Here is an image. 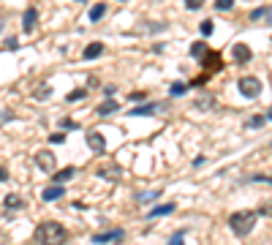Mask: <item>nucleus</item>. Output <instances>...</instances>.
<instances>
[{
    "instance_id": "nucleus-1",
    "label": "nucleus",
    "mask_w": 272,
    "mask_h": 245,
    "mask_svg": "<svg viewBox=\"0 0 272 245\" xmlns=\"http://www.w3.org/2000/svg\"><path fill=\"white\" fill-rule=\"evenodd\" d=\"M35 237L44 245H63L68 240V231H66V226H60L57 221H44V224H38V229H35Z\"/></svg>"
},
{
    "instance_id": "nucleus-2",
    "label": "nucleus",
    "mask_w": 272,
    "mask_h": 245,
    "mask_svg": "<svg viewBox=\"0 0 272 245\" xmlns=\"http://www.w3.org/2000/svg\"><path fill=\"white\" fill-rule=\"evenodd\" d=\"M256 221H258V212L239 210V212H234V215L229 218V226H231V231H234L237 237H248V234L256 229Z\"/></svg>"
},
{
    "instance_id": "nucleus-3",
    "label": "nucleus",
    "mask_w": 272,
    "mask_h": 245,
    "mask_svg": "<svg viewBox=\"0 0 272 245\" xmlns=\"http://www.w3.org/2000/svg\"><path fill=\"white\" fill-rule=\"evenodd\" d=\"M237 88H239V95H245V98H258V95H261V90H264V85H261V79H258V76L245 74V76H239Z\"/></svg>"
},
{
    "instance_id": "nucleus-4",
    "label": "nucleus",
    "mask_w": 272,
    "mask_h": 245,
    "mask_svg": "<svg viewBox=\"0 0 272 245\" xmlns=\"http://www.w3.org/2000/svg\"><path fill=\"white\" fill-rule=\"evenodd\" d=\"M202 63H204V74H202V76H204V82H207V79L212 76V71H221V68H223V60H221V54L212 52V49L202 57Z\"/></svg>"
},
{
    "instance_id": "nucleus-5",
    "label": "nucleus",
    "mask_w": 272,
    "mask_h": 245,
    "mask_svg": "<svg viewBox=\"0 0 272 245\" xmlns=\"http://www.w3.org/2000/svg\"><path fill=\"white\" fill-rule=\"evenodd\" d=\"M35 163H38V169L49 172V175L54 172V156L49 153V150H41V153H35Z\"/></svg>"
},
{
    "instance_id": "nucleus-6",
    "label": "nucleus",
    "mask_w": 272,
    "mask_h": 245,
    "mask_svg": "<svg viewBox=\"0 0 272 245\" xmlns=\"http://www.w3.org/2000/svg\"><path fill=\"white\" fill-rule=\"evenodd\" d=\"M125 237V231L122 229H112V231H101V234H95L93 243L95 245H103V243H117V240Z\"/></svg>"
},
{
    "instance_id": "nucleus-7",
    "label": "nucleus",
    "mask_w": 272,
    "mask_h": 245,
    "mask_svg": "<svg viewBox=\"0 0 272 245\" xmlns=\"http://www.w3.org/2000/svg\"><path fill=\"white\" fill-rule=\"evenodd\" d=\"M35 22H38V11H35V6L25 8V17H22V30H25V33H33Z\"/></svg>"
},
{
    "instance_id": "nucleus-8",
    "label": "nucleus",
    "mask_w": 272,
    "mask_h": 245,
    "mask_svg": "<svg viewBox=\"0 0 272 245\" xmlns=\"http://www.w3.org/2000/svg\"><path fill=\"white\" fill-rule=\"evenodd\" d=\"M87 147L93 150V153H103V150H106V139H103V134L90 131V134H87Z\"/></svg>"
},
{
    "instance_id": "nucleus-9",
    "label": "nucleus",
    "mask_w": 272,
    "mask_h": 245,
    "mask_svg": "<svg viewBox=\"0 0 272 245\" xmlns=\"http://www.w3.org/2000/svg\"><path fill=\"white\" fill-rule=\"evenodd\" d=\"M63 193H66V185H49V188H44L41 191V199H44V202H54V199H60Z\"/></svg>"
},
{
    "instance_id": "nucleus-10",
    "label": "nucleus",
    "mask_w": 272,
    "mask_h": 245,
    "mask_svg": "<svg viewBox=\"0 0 272 245\" xmlns=\"http://www.w3.org/2000/svg\"><path fill=\"white\" fill-rule=\"evenodd\" d=\"M25 199L19 196V193H8L6 199H3V207H6V210H25Z\"/></svg>"
},
{
    "instance_id": "nucleus-11",
    "label": "nucleus",
    "mask_w": 272,
    "mask_h": 245,
    "mask_svg": "<svg viewBox=\"0 0 272 245\" xmlns=\"http://www.w3.org/2000/svg\"><path fill=\"white\" fill-rule=\"evenodd\" d=\"M231 52H234V60H237V63H248L253 57V52H251V47H248V44H234V49H231Z\"/></svg>"
},
{
    "instance_id": "nucleus-12",
    "label": "nucleus",
    "mask_w": 272,
    "mask_h": 245,
    "mask_svg": "<svg viewBox=\"0 0 272 245\" xmlns=\"http://www.w3.org/2000/svg\"><path fill=\"white\" fill-rule=\"evenodd\" d=\"M177 210V204H158V207H153V210L147 212V221H153V218H161V215H169V212Z\"/></svg>"
},
{
    "instance_id": "nucleus-13",
    "label": "nucleus",
    "mask_w": 272,
    "mask_h": 245,
    "mask_svg": "<svg viewBox=\"0 0 272 245\" xmlns=\"http://www.w3.org/2000/svg\"><path fill=\"white\" fill-rule=\"evenodd\" d=\"M158 109H163V104H142V106L131 109V117H142V115H153V112H158Z\"/></svg>"
},
{
    "instance_id": "nucleus-14",
    "label": "nucleus",
    "mask_w": 272,
    "mask_h": 245,
    "mask_svg": "<svg viewBox=\"0 0 272 245\" xmlns=\"http://www.w3.org/2000/svg\"><path fill=\"white\" fill-rule=\"evenodd\" d=\"M101 52H103V44L101 41H93V44H87V49H85V60H95V57H101Z\"/></svg>"
},
{
    "instance_id": "nucleus-15",
    "label": "nucleus",
    "mask_w": 272,
    "mask_h": 245,
    "mask_svg": "<svg viewBox=\"0 0 272 245\" xmlns=\"http://www.w3.org/2000/svg\"><path fill=\"white\" fill-rule=\"evenodd\" d=\"M71 177H74V166H66V169H60V172H52V180L57 185H66Z\"/></svg>"
},
{
    "instance_id": "nucleus-16",
    "label": "nucleus",
    "mask_w": 272,
    "mask_h": 245,
    "mask_svg": "<svg viewBox=\"0 0 272 245\" xmlns=\"http://www.w3.org/2000/svg\"><path fill=\"white\" fill-rule=\"evenodd\" d=\"M207 52H210V47H207L204 41H193V44H190V57H193V60H202Z\"/></svg>"
},
{
    "instance_id": "nucleus-17",
    "label": "nucleus",
    "mask_w": 272,
    "mask_h": 245,
    "mask_svg": "<svg viewBox=\"0 0 272 245\" xmlns=\"http://www.w3.org/2000/svg\"><path fill=\"white\" fill-rule=\"evenodd\" d=\"M103 14H106V3H95V6L90 8V22L103 19Z\"/></svg>"
},
{
    "instance_id": "nucleus-18",
    "label": "nucleus",
    "mask_w": 272,
    "mask_h": 245,
    "mask_svg": "<svg viewBox=\"0 0 272 245\" xmlns=\"http://www.w3.org/2000/svg\"><path fill=\"white\" fill-rule=\"evenodd\" d=\"M95 112H98V115H112V112H117V101H112V98H109V101H103L101 104V106H98V109H95Z\"/></svg>"
},
{
    "instance_id": "nucleus-19",
    "label": "nucleus",
    "mask_w": 272,
    "mask_h": 245,
    "mask_svg": "<svg viewBox=\"0 0 272 245\" xmlns=\"http://www.w3.org/2000/svg\"><path fill=\"white\" fill-rule=\"evenodd\" d=\"M267 122H270V115H253L251 120H248V128H261Z\"/></svg>"
},
{
    "instance_id": "nucleus-20",
    "label": "nucleus",
    "mask_w": 272,
    "mask_h": 245,
    "mask_svg": "<svg viewBox=\"0 0 272 245\" xmlns=\"http://www.w3.org/2000/svg\"><path fill=\"white\" fill-rule=\"evenodd\" d=\"M98 175H101V177H112V180H117V177H120V166H112V169H109V166H103V169H98Z\"/></svg>"
},
{
    "instance_id": "nucleus-21",
    "label": "nucleus",
    "mask_w": 272,
    "mask_h": 245,
    "mask_svg": "<svg viewBox=\"0 0 272 245\" xmlns=\"http://www.w3.org/2000/svg\"><path fill=\"white\" fill-rule=\"evenodd\" d=\"M251 19H253V22H258V19H270V8H267V6L256 8V11L251 14Z\"/></svg>"
},
{
    "instance_id": "nucleus-22",
    "label": "nucleus",
    "mask_w": 272,
    "mask_h": 245,
    "mask_svg": "<svg viewBox=\"0 0 272 245\" xmlns=\"http://www.w3.org/2000/svg\"><path fill=\"white\" fill-rule=\"evenodd\" d=\"M185 90H188V85H185V82H171V88H169V95H183Z\"/></svg>"
},
{
    "instance_id": "nucleus-23",
    "label": "nucleus",
    "mask_w": 272,
    "mask_h": 245,
    "mask_svg": "<svg viewBox=\"0 0 272 245\" xmlns=\"http://www.w3.org/2000/svg\"><path fill=\"white\" fill-rule=\"evenodd\" d=\"M161 196V191H144V193H139V202H155V199Z\"/></svg>"
},
{
    "instance_id": "nucleus-24",
    "label": "nucleus",
    "mask_w": 272,
    "mask_h": 245,
    "mask_svg": "<svg viewBox=\"0 0 272 245\" xmlns=\"http://www.w3.org/2000/svg\"><path fill=\"white\" fill-rule=\"evenodd\" d=\"M85 95H87V90L76 88V90H71V93H68L66 98H68V101H82V98H85Z\"/></svg>"
},
{
    "instance_id": "nucleus-25",
    "label": "nucleus",
    "mask_w": 272,
    "mask_h": 245,
    "mask_svg": "<svg viewBox=\"0 0 272 245\" xmlns=\"http://www.w3.org/2000/svg\"><path fill=\"white\" fill-rule=\"evenodd\" d=\"M231 6H234V0H215V8H218V11H229Z\"/></svg>"
},
{
    "instance_id": "nucleus-26",
    "label": "nucleus",
    "mask_w": 272,
    "mask_h": 245,
    "mask_svg": "<svg viewBox=\"0 0 272 245\" xmlns=\"http://www.w3.org/2000/svg\"><path fill=\"white\" fill-rule=\"evenodd\" d=\"M199 30H202V35H212V19H204L199 25Z\"/></svg>"
},
{
    "instance_id": "nucleus-27",
    "label": "nucleus",
    "mask_w": 272,
    "mask_h": 245,
    "mask_svg": "<svg viewBox=\"0 0 272 245\" xmlns=\"http://www.w3.org/2000/svg\"><path fill=\"white\" fill-rule=\"evenodd\" d=\"M169 245H185V229L177 231L174 237H171V243H169Z\"/></svg>"
},
{
    "instance_id": "nucleus-28",
    "label": "nucleus",
    "mask_w": 272,
    "mask_h": 245,
    "mask_svg": "<svg viewBox=\"0 0 272 245\" xmlns=\"http://www.w3.org/2000/svg\"><path fill=\"white\" fill-rule=\"evenodd\" d=\"M202 6H204V0H185V8H190V11H199Z\"/></svg>"
},
{
    "instance_id": "nucleus-29",
    "label": "nucleus",
    "mask_w": 272,
    "mask_h": 245,
    "mask_svg": "<svg viewBox=\"0 0 272 245\" xmlns=\"http://www.w3.org/2000/svg\"><path fill=\"white\" fill-rule=\"evenodd\" d=\"M49 95H52V88H41V90H35V98H41V101H44V98H49Z\"/></svg>"
},
{
    "instance_id": "nucleus-30",
    "label": "nucleus",
    "mask_w": 272,
    "mask_h": 245,
    "mask_svg": "<svg viewBox=\"0 0 272 245\" xmlns=\"http://www.w3.org/2000/svg\"><path fill=\"white\" fill-rule=\"evenodd\" d=\"M49 142H52V144H63V142H66V134H52V136H49Z\"/></svg>"
},
{
    "instance_id": "nucleus-31",
    "label": "nucleus",
    "mask_w": 272,
    "mask_h": 245,
    "mask_svg": "<svg viewBox=\"0 0 272 245\" xmlns=\"http://www.w3.org/2000/svg\"><path fill=\"white\" fill-rule=\"evenodd\" d=\"M60 128H66V131H74V128H76V122H74V120H66V117H63V120H60Z\"/></svg>"
},
{
    "instance_id": "nucleus-32",
    "label": "nucleus",
    "mask_w": 272,
    "mask_h": 245,
    "mask_svg": "<svg viewBox=\"0 0 272 245\" xmlns=\"http://www.w3.org/2000/svg\"><path fill=\"white\" fill-rule=\"evenodd\" d=\"M6 47L8 49H17V47H19V41H17V38H6Z\"/></svg>"
},
{
    "instance_id": "nucleus-33",
    "label": "nucleus",
    "mask_w": 272,
    "mask_h": 245,
    "mask_svg": "<svg viewBox=\"0 0 272 245\" xmlns=\"http://www.w3.org/2000/svg\"><path fill=\"white\" fill-rule=\"evenodd\" d=\"M196 106H199V109H207V106H212V98H204V101H199Z\"/></svg>"
},
{
    "instance_id": "nucleus-34",
    "label": "nucleus",
    "mask_w": 272,
    "mask_h": 245,
    "mask_svg": "<svg viewBox=\"0 0 272 245\" xmlns=\"http://www.w3.org/2000/svg\"><path fill=\"white\" fill-rule=\"evenodd\" d=\"M204 161H207L204 156H196V158H193V166H204Z\"/></svg>"
},
{
    "instance_id": "nucleus-35",
    "label": "nucleus",
    "mask_w": 272,
    "mask_h": 245,
    "mask_svg": "<svg viewBox=\"0 0 272 245\" xmlns=\"http://www.w3.org/2000/svg\"><path fill=\"white\" fill-rule=\"evenodd\" d=\"M3 180H8V169H3V166H0V183H3Z\"/></svg>"
},
{
    "instance_id": "nucleus-36",
    "label": "nucleus",
    "mask_w": 272,
    "mask_h": 245,
    "mask_svg": "<svg viewBox=\"0 0 272 245\" xmlns=\"http://www.w3.org/2000/svg\"><path fill=\"white\" fill-rule=\"evenodd\" d=\"M3 25H6V22H3V17H0V30H3Z\"/></svg>"
},
{
    "instance_id": "nucleus-37",
    "label": "nucleus",
    "mask_w": 272,
    "mask_h": 245,
    "mask_svg": "<svg viewBox=\"0 0 272 245\" xmlns=\"http://www.w3.org/2000/svg\"><path fill=\"white\" fill-rule=\"evenodd\" d=\"M79 3H87V0H79Z\"/></svg>"
}]
</instances>
